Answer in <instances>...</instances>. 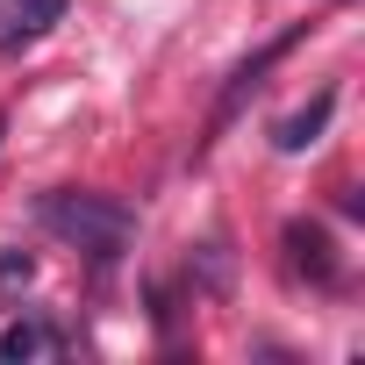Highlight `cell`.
<instances>
[{"mask_svg": "<svg viewBox=\"0 0 365 365\" xmlns=\"http://www.w3.org/2000/svg\"><path fill=\"white\" fill-rule=\"evenodd\" d=\"M36 222L51 237H65L72 251H86L93 265H115L122 244L136 237V208H122L108 194H43L36 201Z\"/></svg>", "mask_w": 365, "mask_h": 365, "instance_id": "obj_1", "label": "cell"}, {"mask_svg": "<svg viewBox=\"0 0 365 365\" xmlns=\"http://www.w3.org/2000/svg\"><path fill=\"white\" fill-rule=\"evenodd\" d=\"M301 36H308V29H287V36H272L265 51H251V58H244V65L230 72V86H222V101H215V115H208V136H201V150H208V143H215V136H222V129H230V122L244 115V101H251V93L265 86V72H272L279 58H294V43H301Z\"/></svg>", "mask_w": 365, "mask_h": 365, "instance_id": "obj_2", "label": "cell"}, {"mask_svg": "<svg viewBox=\"0 0 365 365\" xmlns=\"http://www.w3.org/2000/svg\"><path fill=\"white\" fill-rule=\"evenodd\" d=\"M65 8L72 0H0V51H29L51 22H65Z\"/></svg>", "mask_w": 365, "mask_h": 365, "instance_id": "obj_3", "label": "cell"}, {"mask_svg": "<svg viewBox=\"0 0 365 365\" xmlns=\"http://www.w3.org/2000/svg\"><path fill=\"white\" fill-rule=\"evenodd\" d=\"M329 115H336V86H322V93H315L308 108H294V115H287V122L272 129V143H279L287 158H301L308 143H322V129H329Z\"/></svg>", "mask_w": 365, "mask_h": 365, "instance_id": "obj_4", "label": "cell"}, {"mask_svg": "<svg viewBox=\"0 0 365 365\" xmlns=\"http://www.w3.org/2000/svg\"><path fill=\"white\" fill-rule=\"evenodd\" d=\"M287 251H294V265H301L315 287H344V265H336V251H329L322 222H294V230H287Z\"/></svg>", "mask_w": 365, "mask_h": 365, "instance_id": "obj_5", "label": "cell"}, {"mask_svg": "<svg viewBox=\"0 0 365 365\" xmlns=\"http://www.w3.org/2000/svg\"><path fill=\"white\" fill-rule=\"evenodd\" d=\"M58 351H65V329L43 315H22V322L0 329V358H58Z\"/></svg>", "mask_w": 365, "mask_h": 365, "instance_id": "obj_6", "label": "cell"}, {"mask_svg": "<svg viewBox=\"0 0 365 365\" xmlns=\"http://www.w3.org/2000/svg\"><path fill=\"white\" fill-rule=\"evenodd\" d=\"M29 272H36L29 251H0V287H8V279H29Z\"/></svg>", "mask_w": 365, "mask_h": 365, "instance_id": "obj_7", "label": "cell"}, {"mask_svg": "<svg viewBox=\"0 0 365 365\" xmlns=\"http://www.w3.org/2000/svg\"><path fill=\"white\" fill-rule=\"evenodd\" d=\"M0 129H8V115H0Z\"/></svg>", "mask_w": 365, "mask_h": 365, "instance_id": "obj_8", "label": "cell"}]
</instances>
